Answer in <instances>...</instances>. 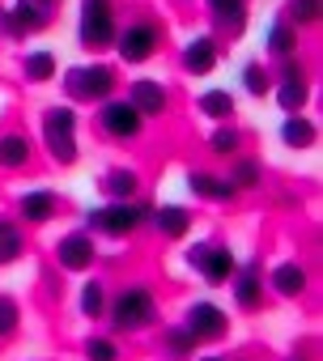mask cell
Here are the masks:
<instances>
[{
    "label": "cell",
    "mask_w": 323,
    "mask_h": 361,
    "mask_svg": "<svg viewBox=\"0 0 323 361\" xmlns=\"http://www.w3.org/2000/svg\"><path fill=\"white\" fill-rule=\"evenodd\" d=\"M73 123H77V115H73L68 106L47 111V119H43L47 149H51V157H56V161H73V157H77V145H73Z\"/></svg>",
    "instance_id": "obj_1"
},
{
    "label": "cell",
    "mask_w": 323,
    "mask_h": 361,
    "mask_svg": "<svg viewBox=\"0 0 323 361\" xmlns=\"http://www.w3.org/2000/svg\"><path fill=\"white\" fill-rule=\"evenodd\" d=\"M111 39H115L111 5H106V0H85V5H81V43H90V47H106Z\"/></svg>",
    "instance_id": "obj_2"
},
{
    "label": "cell",
    "mask_w": 323,
    "mask_h": 361,
    "mask_svg": "<svg viewBox=\"0 0 323 361\" xmlns=\"http://www.w3.org/2000/svg\"><path fill=\"white\" fill-rule=\"evenodd\" d=\"M115 327L119 331H136V327H145L149 319H153V298H149V289H128L119 302H115Z\"/></svg>",
    "instance_id": "obj_3"
},
{
    "label": "cell",
    "mask_w": 323,
    "mask_h": 361,
    "mask_svg": "<svg viewBox=\"0 0 323 361\" xmlns=\"http://www.w3.org/2000/svg\"><path fill=\"white\" fill-rule=\"evenodd\" d=\"M47 18H51L47 0H18L13 13H0V26L13 30V35H30V30H43Z\"/></svg>",
    "instance_id": "obj_4"
},
{
    "label": "cell",
    "mask_w": 323,
    "mask_h": 361,
    "mask_svg": "<svg viewBox=\"0 0 323 361\" xmlns=\"http://www.w3.org/2000/svg\"><path fill=\"white\" fill-rule=\"evenodd\" d=\"M111 85H115V73L102 68V64H94V68H73V73H68V94H73V98H106Z\"/></svg>",
    "instance_id": "obj_5"
},
{
    "label": "cell",
    "mask_w": 323,
    "mask_h": 361,
    "mask_svg": "<svg viewBox=\"0 0 323 361\" xmlns=\"http://www.w3.org/2000/svg\"><path fill=\"white\" fill-rule=\"evenodd\" d=\"M140 217H145V209L123 200V204H111V209H102V213H90V226H98V230H106V234H128V230L140 226Z\"/></svg>",
    "instance_id": "obj_6"
},
{
    "label": "cell",
    "mask_w": 323,
    "mask_h": 361,
    "mask_svg": "<svg viewBox=\"0 0 323 361\" xmlns=\"http://www.w3.org/2000/svg\"><path fill=\"white\" fill-rule=\"evenodd\" d=\"M102 128L111 132V136H136L140 132V111L132 106V102H106L102 106Z\"/></svg>",
    "instance_id": "obj_7"
},
{
    "label": "cell",
    "mask_w": 323,
    "mask_h": 361,
    "mask_svg": "<svg viewBox=\"0 0 323 361\" xmlns=\"http://www.w3.org/2000/svg\"><path fill=\"white\" fill-rule=\"evenodd\" d=\"M192 264H200L213 285H221V281L234 276V255H230L226 247H196V251H192Z\"/></svg>",
    "instance_id": "obj_8"
},
{
    "label": "cell",
    "mask_w": 323,
    "mask_h": 361,
    "mask_svg": "<svg viewBox=\"0 0 323 361\" xmlns=\"http://www.w3.org/2000/svg\"><path fill=\"white\" fill-rule=\"evenodd\" d=\"M188 331H192L196 340H213V336L226 331V314H221L213 302H196L192 314H188Z\"/></svg>",
    "instance_id": "obj_9"
},
{
    "label": "cell",
    "mask_w": 323,
    "mask_h": 361,
    "mask_svg": "<svg viewBox=\"0 0 323 361\" xmlns=\"http://www.w3.org/2000/svg\"><path fill=\"white\" fill-rule=\"evenodd\" d=\"M153 47H157V30H153V26H128L123 39H119V56H123L128 64L145 60Z\"/></svg>",
    "instance_id": "obj_10"
},
{
    "label": "cell",
    "mask_w": 323,
    "mask_h": 361,
    "mask_svg": "<svg viewBox=\"0 0 323 361\" xmlns=\"http://www.w3.org/2000/svg\"><path fill=\"white\" fill-rule=\"evenodd\" d=\"M128 102H132L140 115H162V106H166V90H162L157 81H136Z\"/></svg>",
    "instance_id": "obj_11"
},
{
    "label": "cell",
    "mask_w": 323,
    "mask_h": 361,
    "mask_svg": "<svg viewBox=\"0 0 323 361\" xmlns=\"http://www.w3.org/2000/svg\"><path fill=\"white\" fill-rule=\"evenodd\" d=\"M90 259H94V243L85 238V234H73V238H64L60 243V264L64 268H90Z\"/></svg>",
    "instance_id": "obj_12"
},
{
    "label": "cell",
    "mask_w": 323,
    "mask_h": 361,
    "mask_svg": "<svg viewBox=\"0 0 323 361\" xmlns=\"http://www.w3.org/2000/svg\"><path fill=\"white\" fill-rule=\"evenodd\" d=\"M306 102V81H302V68L298 64H285V85H281V106L285 111H298Z\"/></svg>",
    "instance_id": "obj_13"
},
{
    "label": "cell",
    "mask_w": 323,
    "mask_h": 361,
    "mask_svg": "<svg viewBox=\"0 0 323 361\" xmlns=\"http://www.w3.org/2000/svg\"><path fill=\"white\" fill-rule=\"evenodd\" d=\"M213 60H217V47H213V39H196V43L188 47V56H183L188 73H209V68H213Z\"/></svg>",
    "instance_id": "obj_14"
},
{
    "label": "cell",
    "mask_w": 323,
    "mask_h": 361,
    "mask_svg": "<svg viewBox=\"0 0 323 361\" xmlns=\"http://www.w3.org/2000/svg\"><path fill=\"white\" fill-rule=\"evenodd\" d=\"M272 285H276V293L293 298V293H302V289H306V272H302L298 264H281V268L272 272Z\"/></svg>",
    "instance_id": "obj_15"
},
{
    "label": "cell",
    "mask_w": 323,
    "mask_h": 361,
    "mask_svg": "<svg viewBox=\"0 0 323 361\" xmlns=\"http://www.w3.org/2000/svg\"><path fill=\"white\" fill-rule=\"evenodd\" d=\"M192 192L205 196V200H230L234 196V188L221 183V178H213V174H192Z\"/></svg>",
    "instance_id": "obj_16"
},
{
    "label": "cell",
    "mask_w": 323,
    "mask_h": 361,
    "mask_svg": "<svg viewBox=\"0 0 323 361\" xmlns=\"http://www.w3.org/2000/svg\"><path fill=\"white\" fill-rule=\"evenodd\" d=\"M51 209H56V200H51L47 192H30V196H22V217H26V221H47Z\"/></svg>",
    "instance_id": "obj_17"
},
{
    "label": "cell",
    "mask_w": 323,
    "mask_h": 361,
    "mask_svg": "<svg viewBox=\"0 0 323 361\" xmlns=\"http://www.w3.org/2000/svg\"><path fill=\"white\" fill-rule=\"evenodd\" d=\"M26 157H30L26 136H5L0 140V166H26Z\"/></svg>",
    "instance_id": "obj_18"
},
{
    "label": "cell",
    "mask_w": 323,
    "mask_h": 361,
    "mask_svg": "<svg viewBox=\"0 0 323 361\" xmlns=\"http://www.w3.org/2000/svg\"><path fill=\"white\" fill-rule=\"evenodd\" d=\"M157 230L162 234H171V238H179V234H188V213L183 209H157Z\"/></svg>",
    "instance_id": "obj_19"
},
{
    "label": "cell",
    "mask_w": 323,
    "mask_h": 361,
    "mask_svg": "<svg viewBox=\"0 0 323 361\" xmlns=\"http://www.w3.org/2000/svg\"><path fill=\"white\" fill-rule=\"evenodd\" d=\"M102 188H106V192H111L115 200H128V196L136 192V174H132V170H111Z\"/></svg>",
    "instance_id": "obj_20"
},
{
    "label": "cell",
    "mask_w": 323,
    "mask_h": 361,
    "mask_svg": "<svg viewBox=\"0 0 323 361\" xmlns=\"http://www.w3.org/2000/svg\"><path fill=\"white\" fill-rule=\"evenodd\" d=\"M18 255H22V234H18V226L0 221V264H9V259H18Z\"/></svg>",
    "instance_id": "obj_21"
},
{
    "label": "cell",
    "mask_w": 323,
    "mask_h": 361,
    "mask_svg": "<svg viewBox=\"0 0 323 361\" xmlns=\"http://www.w3.org/2000/svg\"><path fill=\"white\" fill-rule=\"evenodd\" d=\"M281 136H285V145H293V149H306V145L315 140V128H310L306 119H289V123L281 128Z\"/></svg>",
    "instance_id": "obj_22"
},
{
    "label": "cell",
    "mask_w": 323,
    "mask_h": 361,
    "mask_svg": "<svg viewBox=\"0 0 323 361\" xmlns=\"http://www.w3.org/2000/svg\"><path fill=\"white\" fill-rule=\"evenodd\" d=\"M209 5L230 30H243V0H209Z\"/></svg>",
    "instance_id": "obj_23"
},
{
    "label": "cell",
    "mask_w": 323,
    "mask_h": 361,
    "mask_svg": "<svg viewBox=\"0 0 323 361\" xmlns=\"http://www.w3.org/2000/svg\"><path fill=\"white\" fill-rule=\"evenodd\" d=\"M56 73V60H51V51H35L30 60H26V77L30 81H47Z\"/></svg>",
    "instance_id": "obj_24"
},
{
    "label": "cell",
    "mask_w": 323,
    "mask_h": 361,
    "mask_svg": "<svg viewBox=\"0 0 323 361\" xmlns=\"http://www.w3.org/2000/svg\"><path fill=\"white\" fill-rule=\"evenodd\" d=\"M200 106H205V115L226 119V115L234 111V98H230V94H221V90H213V94H205V98H200Z\"/></svg>",
    "instance_id": "obj_25"
},
{
    "label": "cell",
    "mask_w": 323,
    "mask_h": 361,
    "mask_svg": "<svg viewBox=\"0 0 323 361\" xmlns=\"http://www.w3.org/2000/svg\"><path fill=\"white\" fill-rule=\"evenodd\" d=\"M238 302H243V306H255V302H260V281H255V272H243V276H238Z\"/></svg>",
    "instance_id": "obj_26"
},
{
    "label": "cell",
    "mask_w": 323,
    "mask_h": 361,
    "mask_svg": "<svg viewBox=\"0 0 323 361\" xmlns=\"http://www.w3.org/2000/svg\"><path fill=\"white\" fill-rule=\"evenodd\" d=\"M255 183H260V166L255 161H243L234 170V178H230V188H255Z\"/></svg>",
    "instance_id": "obj_27"
},
{
    "label": "cell",
    "mask_w": 323,
    "mask_h": 361,
    "mask_svg": "<svg viewBox=\"0 0 323 361\" xmlns=\"http://www.w3.org/2000/svg\"><path fill=\"white\" fill-rule=\"evenodd\" d=\"M268 47H272L276 56H289V47H293V35H289V26H272V39H268Z\"/></svg>",
    "instance_id": "obj_28"
},
{
    "label": "cell",
    "mask_w": 323,
    "mask_h": 361,
    "mask_svg": "<svg viewBox=\"0 0 323 361\" xmlns=\"http://www.w3.org/2000/svg\"><path fill=\"white\" fill-rule=\"evenodd\" d=\"M81 310H85V314H102V285H85V293H81Z\"/></svg>",
    "instance_id": "obj_29"
},
{
    "label": "cell",
    "mask_w": 323,
    "mask_h": 361,
    "mask_svg": "<svg viewBox=\"0 0 323 361\" xmlns=\"http://www.w3.org/2000/svg\"><path fill=\"white\" fill-rule=\"evenodd\" d=\"M85 353H90V361H115V357H119L111 340H90V344H85Z\"/></svg>",
    "instance_id": "obj_30"
},
{
    "label": "cell",
    "mask_w": 323,
    "mask_h": 361,
    "mask_svg": "<svg viewBox=\"0 0 323 361\" xmlns=\"http://www.w3.org/2000/svg\"><path fill=\"white\" fill-rule=\"evenodd\" d=\"M13 327H18V306L9 298H0V336H9Z\"/></svg>",
    "instance_id": "obj_31"
},
{
    "label": "cell",
    "mask_w": 323,
    "mask_h": 361,
    "mask_svg": "<svg viewBox=\"0 0 323 361\" xmlns=\"http://www.w3.org/2000/svg\"><path fill=\"white\" fill-rule=\"evenodd\" d=\"M213 149H217V153H234V149H238V132H234V128L213 132Z\"/></svg>",
    "instance_id": "obj_32"
},
{
    "label": "cell",
    "mask_w": 323,
    "mask_h": 361,
    "mask_svg": "<svg viewBox=\"0 0 323 361\" xmlns=\"http://www.w3.org/2000/svg\"><path fill=\"white\" fill-rule=\"evenodd\" d=\"M319 18V0H293V22H315Z\"/></svg>",
    "instance_id": "obj_33"
},
{
    "label": "cell",
    "mask_w": 323,
    "mask_h": 361,
    "mask_svg": "<svg viewBox=\"0 0 323 361\" xmlns=\"http://www.w3.org/2000/svg\"><path fill=\"white\" fill-rule=\"evenodd\" d=\"M243 81H247V90H251V94H264V90H268V77H264V68H260V64H251Z\"/></svg>",
    "instance_id": "obj_34"
},
{
    "label": "cell",
    "mask_w": 323,
    "mask_h": 361,
    "mask_svg": "<svg viewBox=\"0 0 323 361\" xmlns=\"http://www.w3.org/2000/svg\"><path fill=\"white\" fill-rule=\"evenodd\" d=\"M192 344H196L192 331H171V348H175V353H192Z\"/></svg>",
    "instance_id": "obj_35"
},
{
    "label": "cell",
    "mask_w": 323,
    "mask_h": 361,
    "mask_svg": "<svg viewBox=\"0 0 323 361\" xmlns=\"http://www.w3.org/2000/svg\"><path fill=\"white\" fill-rule=\"evenodd\" d=\"M209 361H217V357H209Z\"/></svg>",
    "instance_id": "obj_36"
}]
</instances>
